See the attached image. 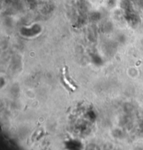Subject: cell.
Returning a JSON list of instances; mask_svg holds the SVG:
<instances>
[{"mask_svg": "<svg viewBox=\"0 0 143 150\" xmlns=\"http://www.w3.org/2000/svg\"><path fill=\"white\" fill-rule=\"evenodd\" d=\"M62 75H63V80L65 83V84L68 86L70 88L71 90L75 91L76 89V85L73 84V81H71L69 77V75H68V70L67 69V67H64L63 71H62Z\"/></svg>", "mask_w": 143, "mask_h": 150, "instance_id": "obj_1", "label": "cell"}]
</instances>
